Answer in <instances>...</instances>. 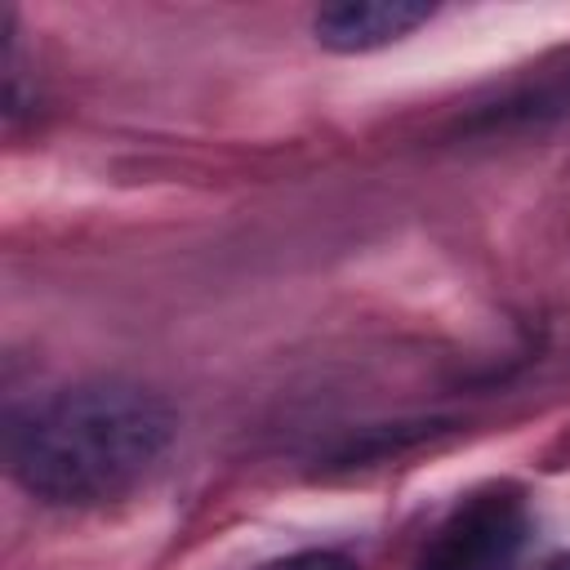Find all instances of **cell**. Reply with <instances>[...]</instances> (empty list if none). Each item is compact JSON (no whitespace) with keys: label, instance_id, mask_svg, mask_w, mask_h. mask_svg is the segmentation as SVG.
<instances>
[{"label":"cell","instance_id":"cell-1","mask_svg":"<svg viewBox=\"0 0 570 570\" xmlns=\"http://www.w3.org/2000/svg\"><path fill=\"white\" fill-rule=\"evenodd\" d=\"M178 436L174 405L129 379H85L9 414V476L49 508L120 503L165 463Z\"/></svg>","mask_w":570,"mask_h":570},{"label":"cell","instance_id":"cell-2","mask_svg":"<svg viewBox=\"0 0 570 570\" xmlns=\"http://www.w3.org/2000/svg\"><path fill=\"white\" fill-rule=\"evenodd\" d=\"M530 534V512L512 490L463 499L428 539L414 570H512Z\"/></svg>","mask_w":570,"mask_h":570},{"label":"cell","instance_id":"cell-3","mask_svg":"<svg viewBox=\"0 0 570 570\" xmlns=\"http://www.w3.org/2000/svg\"><path fill=\"white\" fill-rule=\"evenodd\" d=\"M432 13L436 4H423V0H347V4L321 9L312 18V36L330 53H374L405 40Z\"/></svg>","mask_w":570,"mask_h":570},{"label":"cell","instance_id":"cell-4","mask_svg":"<svg viewBox=\"0 0 570 570\" xmlns=\"http://www.w3.org/2000/svg\"><path fill=\"white\" fill-rule=\"evenodd\" d=\"M445 423L428 419V423H392V428H370L365 436H352L338 454H334V468H356L365 459H383V454H396V450H410L428 436H436Z\"/></svg>","mask_w":570,"mask_h":570},{"label":"cell","instance_id":"cell-5","mask_svg":"<svg viewBox=\"0 0 570 570\" xmlns=\"http://www.w3.org/2000/svg\"><path fill=\"white\" fill-rule=\"evenodd\" d=\"M263 570H356V561L347 552H334V548H303V552H289L281 561H267Z\"/></svg>","mask_w":570,"mask_h":570},{"label":"cell","instance_id":"cell-6","mask_svg":"<svg viewBox=\"0 0 570 570\" xmlns=\"http://www.w3.org/2000/svg\"><path fill=\"white\" fill-rule=\"evenodd\" d=\"M548 570H570V552H561L557 561H548Z\"/></svg>","mask_w":570,"mask_h":570}]
</instances>
